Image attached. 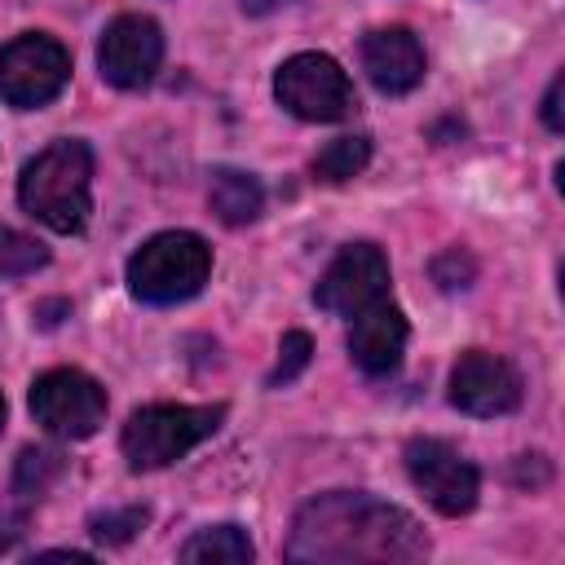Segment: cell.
Returning a JSON list of instances; mask_svg holds the SVG:
<instances>
[{
  "mask_svg": "<svg viewBox=\"0 0 565 565\" xmlns=\"http://www.w3.org/2000/svg\"><path fill=\"white\" fill-rule=\"evenodd\" d=\"M282 556L313 565L419 561L428 556V534L397 503H384L362 490H327L296 512Z\"/></svg>",
  "mask_w": 565,
  "mask_h": 565,
  "instance_id": "obj_1",
  "label": "cell"
},
{
  "mask_svg": "<svg viewBox=\"0 0 565 565\" xmlns=\"http://www.w3.org/2000/svg\"><path fill=\"white\" fill-rule=\"evenodd\" d=\"M93 150L75 137L44 146L18 177V203L53 234H79L93 207Z\"/></svg>",
  "mask_w": 565,
  "mask_h": 565,
  "instance_id": "obj_2",
  "label": "cell"
},
{
  "mask_svg": "<svg viewBox=\"0 0 565 565\" xmlns=\"http://www.w3.org/2000/svg\"><path fill=\"white\" fill-rule=\"evenodd\" d=\"M212 247L190 230H163L128 256V291L146 305H181L203 291Z\"/></svg>",
  "mask_w": 565,
  "mask_h": 565,
  "instance_id": "obj_3",
  "label": "cell"
},
{
  "mask_svg": "<svg viewBox=\"0 0 565 565\" xmlns=\"http://www.w3.org/2000/svg\"><path fill=\"white\" fill-rule=\"evenodd\" d=\"M225 419V406H141L128 415L124 424V459L132 472H154L177 463L181 455H190L199 441H207Z\"/></svg>",
  "mask_w": 565,
  "mask_h": 565,
  "instance_id": "obj_4",
  "label": "cell"
},
{
  "mask_svg": "<svg viewBox=\"0 0 565 565\" xmlns=\"http://www.w3.org/2000/svg\"><path fill=\"white\" fill-rule=\"evenodd\" d=\"M274 97L282 110L309 124H340L358 110L353 79L327 53H291L274 71Z\"/></svg>",
  "mask_w": 565,
  "mask_h": 565,
  "instance_id": "obj_5",
  "label": "cell"
},
{
  "mask_svg": "<svg viewBox=\"0 0 565 565\" xmlns=\"http://www.w3.org/2000/svg\"><path fill=\"white\" fill-rule=\"evenodd\" d=\"M71 79V53L44 35L26 31L0 49V97L13 110H40L49 106Z\"/></svg>",
  "mask_w": 565,
  "mask_h": 565,
  "instance_id": "obj_6",
  "label": "cell"
},
{
  "mask_svg": "<svg viewBox=\"0 0 565 565\" xmlns=\"http://www.w3.org/2000/svg\"><path fill=\"white\" fill-rule=\"evenodd\" d=\"M31 415L53 437H93L106 419V388L79 366H53L31 384Z\"/></svg>",
  "mask_w": 565,
  "mask_h": 565,
  "instance_id": "obj_7",
  "label": "cell"
},
{
  "mask_svg": "<svg viewBox=\"0 0 565 565\" xmlns=\"http://www.w3.org/2000/svg\"><path fill=\"white\" fill-rule=\"evenodd\" d=\"M406 477L411 486L441 512V516H463L477 508V494H481V477L477 468L446 441L437 437H415L406 441Z\"/></svg>",
  "mask_w": 565,
  "mask_h": 565,
  "instance_id": "obj_8",
  "label": "cell"
},
{
  "mask_svg": "<svg viewBox=\"0 0 565 565\" xmlns=\"http://www.w3.org/2000/svg\"><path fill=\"white\" fill-rule=\"evenodd\" d=\"M384 296H388V260L375 243L340 247V256L327 265V274L313 287V305L335 318H353L358 309H366Z\"/></svg>",
  "mask_w": 565,
  "mask_h": 565,
  "instance_id": "obj_9",
  "label": "cell"
},
{
  "mask_svg": "<svg viewBox=\"0 0 565 565\" xmlns=\"http://www.w3.org/2000/svg\"><path fill=\"white\" fill-rule=\"evenodd\" d=\"M163 62V31L146 13H119L97 44V71L115 88H146Z\"/></svg>",
  "mask_w": 565,
  "mask_h": 565,
  "instance_id": "obj_10",
  "label": "cell"
},
{
  "mask_svg": "<svg viewBox=\"0 0 565 565\" xmlns=\"http://www.w3.org/2000/svg\"><path fill=\"white\" fill-rule=\"evenodd\" d=\"M450 406L477 419H494L521 406V375L508 358L468 349L450 366Z\"/></svg>",
  "mask_w": 565,
  "mask_h": 565,
  "instance_id": "obj_11",
  "label": "cell"
},
{
  "mask_svg": "<svg viewBox=\"0 0 565 565\" xmlns=\"http://www.w3.org/2000/svg\"><path fill=\"white\" fill-rule=\"evenodd\" d=\"M362 71L380 93L402 97L424 79V44L411 26H375L362 35Z\"/></svg>",
  "mask_w": 565,
  "mask_h": 565,
  "instance_id": "obj_12",
  "label": "cell"
},
{
  "mask_svg": "<svg viewBox=\"0 0 565 565\" xmlns=\"http://www.w3.org/2000/svg\"><path fill=\"white\" fill-rule=\"evenodd\" d=\"M349 322H353L349 327V353H353V362L366 375L397 371V362L406 353V318H402V309L384 296V300L358 309Z\"/></svg>",
  "mask_w": 565,
  "mask_h": 565,
  "instance_id": "obj_13",
  "label": "cell"
},
{
  "mask_svg": "<svg viewBox=\"0 0 565 565\" xmlns=\"http://www.w3.org/2000/svg\"><path fill=\"white\" fill-rule=\"evenodd\" d=\"M207 203H212V212H216L225 225H247V221L260 216L265 190H260V181H256L252 172H243V168H216V172H212V185H207Z\"/></svg>",
  "mask_w": 565,
  "mask_h": 565,
  "instance_id": "obj_14",
  "label": "cell"
},
{
  "mask_svg": "<svg viewBox=\"0 0 565 565\" xmlns=\"http://www.w3.org/2000/svg\"><path fill=\"white\" fill-rule=\"evenodd\" d=\"M252 552L256 547L243 525H207L181 547V561L185 565H243L252 561Z\"/></svg>",
  "mask_w": 565,
  "mask_h": 565,
  "instance_id": "obj_15",
  "label": "cell"
},
{
  "mask_svg": "<svg viewBox=\"0 0 565 565\" xmlns=\"http://www.w3.org/2000/svg\"><path fill=\"white\" fill-rule=\"evenodd\" d=\"M366 163H371V137L353 132V137L327 141V146L313 154V177L327 181V185H340V181H353Z\"/></svg>",
  "mask_w": 565,
  "mask_h": 565,
  "instance_id": "obj_16",
  "label": "cell"
},
{
  "mask_svg": "<svg viewBox=\"0 0 565 565\" xmlns=\"http://www.w3.org/2000/svg\"><path fill=\"white\" fill-rule=\"evenodd\" d=\"M44 260H49V252H44L35 238H26V234L0 225V274H31V269H40Z\"/></svg>",
  "mask_w": 565,
  "mask_h": 565,
  "instance_id": "obj_17",
  "label": "cell"
},
{
  "mask_svg": "<svg viewBox=\"0 0 565 565\" xmlns=\"http://www.w3.org/2000/svg\"><path fill=\"white\" fill-rule=\"evenodd\" d=\"M146 521H150L146 508H106V512H93L88 530H93V539H102V543H128Z\"/></svg>",
  "mask_w": 565,
  "mask_h": 565,
  "instance_id": "obj_18",
  "label": "cell"
},
{
  "mask_svg": "<svg viewBox=\"0 0 565 565\" xmlns=\"http://www.w3.org/2000/svg\"><path fill=\"white\" fill-rule=\"evenodd\" d=\"M309 353H313V340H309L305 331H287L282 344H278V362H274V371H269V388L291 384V380L309 366Z\"/></svg>",
  "mask_w": 565,
  "mask_h": 565,
  "instance_id": "obj_19",
  "label": "cell"
},
{
  "mask_svg": "<svg viewBox=\"0 0 565 565\" xmlns=\"http://www.w3.org/2000/svg\"><path fill=\"white\" fill-rule=\"evenodd\" d=\"M57 468H62V459L53 450H22V459H18V490L22 494H40Z\"/></svg>",
  "mask_w": 565,
  "mask_h": 565,
  "instance_id": "obj_20",
  "label": "cell"
},
{
  "mask_svg": "<svg viewBox=\"0 0 565 565\" xmlns=\"http://www.w3.org/2000/svg\"><path fill=\"white\" fill-rule=\"evenodd\" d=\"M472 274H477V265H472V256H468V252H459V247H450V252H441V256L433 260V278H437L446 291L468 287V282H472Z\"/></svg>",
  "mask_w": 565,
  "mask_h": 565,
  "instance_id": "obj_21",
  "label": "cell"
},
{
  "mask_svg": "<svg viewBox=\"0 0 565 565\" xmlns=\"http://www.w3.org/2000/svg\"><path fill=\"white\" fill-rule=\"evenodd\" d=\"M561 88H565V79L556 75V79L547 84V97H543V124H547L552 132H561V128H565V115H561Z\"/></svg>",
  "mask_w": 565,
  "mask_h": 565,
  "instance_id": "obj_22",
  "label": "cell"
},
{
  "mask_svg": "<svg viewBox=\"0 0 565 565\" xmlns=\"http://www.w3.org/2000/svg\"><path fill=\"white\" fill-rule=\"evenodd\" d=\"M282 4H291V0H238L243 13H274V9H282Z\"/></svg>",
  "mask_w": 565,
  "mask_h": 565,
  "instance_id": "obj_23",
  "label": "cell"
},
{
  "mask_svg": "<svg viewBox=\"0 0 565 565\" xmlns=\"http://www.w3.org/2000/svg\"><path fill=\"white\" fill-rule=\"evenodd\" d=\"M0 428H4V397H0Z\"/></svg>",
  "mask_w": 565,
  "mask_h": 565,
  "instance_id": "obj_24",
  "label": "cell"
}]
</instances>
